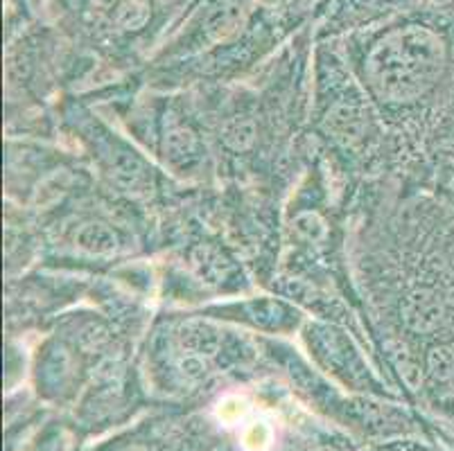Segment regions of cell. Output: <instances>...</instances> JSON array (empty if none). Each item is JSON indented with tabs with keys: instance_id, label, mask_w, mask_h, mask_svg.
I'll return each mask as SVG.
<instances>
[{
	"instance_id": "52a82bcc",
	"label": "cell",
	"mask_w": 454,
	"mask_h": 451,
	"mask_svg": "<svg viewBox=\"0 0 454 451\" xmlns=\"http://www.w3.org/2000/svg\"><path fill=\"white\" fill-rule=\"evenodd\" d=\"M375 451H429V449H425L423 445H414V442H394V445L382 447V449H375Z\"/></svg>"
},
{
	"instance_id": "5b68a950",
	"label": "cell",
	"mask_w": 454,
	"mask_h": 451,
	"mask_svg": "<svg viewBox=\"0 0 454 451\" xmlns=\"http://www.w3.org/2000/svg\"><path fill=\"white\" fill-rule=\"evenodd\" d=\"M328 127L337 138L355 143L364 136L366 115L355 105H340L328 113Z\"/></svg>"
},
{
	"instance_id": "6da1fadb",
	"label": "cell",
	"mask_w": 454,
	"mask_h": 451,
	"mask_svg": "<svg viewBox=\"0 0 454 451\" xmlns=\"http://www.w3.org/2000/svg\"><path fill=\"white\" fill-rule=\"evenodd\" d=\"M445 61L439 36L410 27L375 48L366 66V80L380 102L394 106L414 105L439 86Z\"/></svg>"
},
{
	"instance_id": "277c9868",
	"label": "cell",
	"mask_w": 454,
	"mask_h": 451,
	"mask_svg": "<svg viewBox=\"0 0 454 451\" xmlns=\"http://www.w3.org/2000/svg\"><path fill=\"white\" fill-rule=\"evenodd\" d=\"M75 242L82 251L90 255H111L118 251V235L111 226L102 222H89L84 223L75 235Z\"/></svg>"
},
{
	"instance_id": "3957f363",
	"label": "cell",
	"mask_w": 454,
	"mask_h": 451,
	"mask_svg": "<svg viewBox=\"0 0 454 451\" xmlns=\"http://www.w3.org/2000/svg\"><path fill=\"white\" fill-rule=\"evenodd\" d=\"M200 140L188 127L176 124L165 136V156L176 165V167H190L200 160Z\"/></svg>"
},
{
	"instance_id": "7a4b0ae2",
	"label": "cell",
	"mask_w": 454,
	"mask_h": 451,
	"mask_svg": "<svg viewBox=\"0 0 454 451\" xmlns=\"http://www.w3.org/2000/svg\"><path fill=\"white\" fill-rule=\"evenodd\" d=\"M454 312L452 300L448 293L432 284H420L404 293L400 303V318L403 325L414 334H432L448 323Z\"/></svg>"
},
{
	"instance_id": "ba28073f",
	"label": "cell",
	"mask_w": 454,
	"mask_h": 451,
	"mask_svg": "<svg viewBox=\"0 0 454 451\" xmlns=\"http://www.w3.org/2000/svg\"><path fill=\"white\" fill-rule=\"evenodd\" d=\"M452 188H454V185H452Z\"/></svg>"
},
{
	"instance_id": "8992f818",
	"label": "cell",
	"mask_w": 454,
	"mask_h": 451,
	"mask_svg": "<svg viewBox=\"0 0 454 451\" xmlns=\"http://www.w3.org/2000/svg\"><path fill=\"white\" fill-rule=\"evenodd\" d=\"M254 140V129L249 122H235L233 127L226 129V143L235 149H242Z\"/></svg>"
}]
</instances>
